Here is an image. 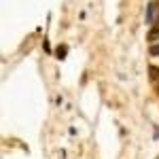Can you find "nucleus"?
Instances as JSON below:
<instances>
[{"mask_svg": "<svg viewBox=\"0 0 159 159\" xmlns=\"http://www.w3.org/2000/svg\"><path fill=\"white\" fill-rule=\"evenodd\" d=\"M155 13H157V2L153 0V2L148 4V9H147V21L148 24H155Z\"/></svg>", "mask_w": 159, "mask_h": 159, "instance_id": "obj_1", "label": "nucleus"}, {"mask_svg": "<svg viewBox=\"0 0 159 159\" xmlns=\"http://www.w3.org/2000/svg\"><path fill=\"white\" fill-rule=\"evenodd\" d=\"M157 38H159V25H155V28H153V30L148 32V40H151V45H153V43H155Z\"/></svg>", "mask_w": 159, "mask_h": 159, "instance_id": "obj_2", "label": "nucleus"}, {"mask_svg": "<svg viewBox=\"0 0 159 159\" xmlns=\"http://www.w3.org/2000/svg\"><path fill=\"white\" fill-rule=\"evenodd\" d=\"M148 72H151V81H153V83H157V81H159V68L151 66V68H148Z\"/></svg>", "mask_w": 159, "mask_h": 159, "instance_id": "obj_3", "label": "nucleus"}, {"mask_svg": "<svg viewBox=\"0 0 159 159\" xmlns=\"http://www.w3.org/2000/svg\"><path fill=\"white\" fill-rule=\"evenodd\" d=\"M55 53H57V57H60V60H64V57H66V53H68V47H64V45H61V47H57Z\"/></svg>", "mask_w": 159, "mask_h": 159, "instance_id": "obj_4", "label": "nucleus"}, {"mask_svg": "<svg viewBox=\"0 0 159 159\" xmlns=\"http://www.w3.org/2000/svg\"><path fill=\"white\" fill-rule=\"evenodd\" d=\"M148 51H151V55H157V57H159V43H157V45H151V49H148Z\"/></svg>", "mask_w": 159, "mask_h": 159, "instance_id": "obj_5", "label": "nucleus"}]
</instances>
